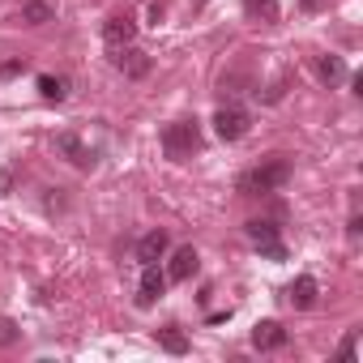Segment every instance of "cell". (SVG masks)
Returning a JSON list of instances; mask_svg holds the SVG:
<instances>
[{
  "mask_svg": "<svg viewBox=\"0 0 363 363\" xmlns=\"http://www.w3.org/2000/svg\"><path fill=\"white\" fill-rule=\"evenodd\" d=\"M162 150H167L175 162L193 158V154L201 150V128H197V120H175V124H167V128H162Z\"/></svg>",
  "mask_w": 363,
  "mask_h": 363,
  "instance_id": "2",
  "label": "cell"
},
{
  "mask_svg": "<svg viewBox=\"0 0 363 363\" xmlns=\"http://www.w3.org/2000/svg\"><path fill=\"white\" fill-rule=\"evenodd\" d=\"M316 73H320V82L337 86L346 77V65H342V56H316Z\"/></svg>",
  "mask_w": 363,
  "mask_h": 363,
  "instance_id": "13",
  "label": "cell"
},
{
  "mask_svg": "<svg viewBox=\"0 0 363 363\" xmlns=\"http://www.w3.org/2000/svg\"><path fill=\"white\" fill-rule=\"evenodd\" d=\"M193 274H197V248H175L167 265V282H189Z\"/></svg>",
  "mask_w": 363,
  "mask_h": 363,
  "instance_id": "9",
  "label": "cell"
},
{
  "mask_svg": "<svg viewBox=\"0 0 363 363\" xmlns=\"http://www.w3.org/2000/svg\"><path fill=\"white\" fill-rule=\"evenodd\" d=\"M167 231H150V235H141V244H137V261L141 265H158L162 257H167Z\"/></svg>",
  "mask_w": 363,
  "mask_h": 363,
  "instance_id": "10",
  "label": "cell"
},
{
  "mask_svg": "<svg viewBox=\"0 0 363 363\" xmlns=\"http://www.w3.org/2000/svg\"><path fill=\"white\" fill-rule=\"evenodd\" d=\"M325 5V0H303V9H320Z\"/></svg>",
  "mask_w": 363,
  "mask_h": 363,
  "instance_id": "21",
  "label": "cell"
},
{
  "mask_svg": "<svg viewBox=\"0 0 363 363\" xmlns=\"http://www.w3.org/2000/svg\"><path fill=\"white\" fill-rule=\"evenodd\" d=\"M316 291H320V286H316V278H312V274H299V278L286 286V299H291V308H299V312H303V308H312V303H316Z\"/></svg>",
  "mask_w": 363,
  "mask_h": 363,
  "instance_id": "11",
  "label": "cell"
},
{
  "mask_svg": "<svg viewBox=\"0 0 363 363\" xmlns=\"http://www.w3.org/2000/svg\"><path fill=\"white\" fill-rule=\"evenodd\" d=\"M116 52H120V56H116V69H120L124 77H145V73H150V56H145L141 48L128 43V48H116Z\"/></svg>",
  "mask_w": 363,
  "mask_h": 363,
  "instance_id": "8",
  "label": "cell"
},
{
  "mask_svg": "<svg viewBox=\"0 0 363 363\" xmlns=\"http://www.w3.org/2000/svg\"><path fill=\"white\" fill-rule=\"evenodd\" d=\"M248 124H252V120H248L244 107H218V111H214V133H218L223 141H240V137L248 133Z\"/></svg>",
  "mask_w": 363,
  "mask_h": 363,
  "instance_id": "3",
  "label": "cell"
},
{
  "mask_svg": "<svg viewBox=\"0 0 363 363\" xmlns=\"http://www.w3.org/2000/svg\"><path fill=\"white\" fill-rule=\"evenodd\" d=\"M22 18H26V26H48L52 22V5H43V0H26Z\"/></svg>",
  "mask_w": 363,
  "mask_h": 363,
  "instance_id": "15",
  "label": "cell"
},
{
  "mask_svg": "<svg viewBox=\"0 0 363 363\" xmlns=\"http://www.w3.org/2000/svg\"><path fill=\"white\" fill-rule=\"evenodd\" d=\"M158 346H162L167 354H184V350H189V337L179 333V329H158Z\"/></svg>",
  "mask_w": 363,
  "mask_h": 363,
  "instance_id": "16",
  "label": "cell"
},
{
  "mask_svg": "<svg viewBox=\"0 0 363 363\" xmlns=\"http://www.w3.org/2000/svg\"><path fill=\"white\" fill-rule=\"evenodd\" d=\"M354 342H359V337H354V333H350V337H346V342H342V346H337V359H354Z\"/></svg>",
  "mask_w": 363,
  "mask_h": 363,
  "instance_id": "19",
  "label": "cell"
},
{
  "mask_svg": "<svg viewBox=\"0 0 363 363\" xmlns=\"http://www.w3.org/2000/svg\"><path fill=\"white\" fill-rule=\"evenodd\" d=\"M286 179H291V162H286V158H269V162H261V167L244 171L235 189H240L244 197H261V193H274V189H282Z\"/></svg>",
  "mask_w": 363,
  "mask_h": 363,
  "instance_id": "1",
  "label": "cell"
},
{
  "mask_svg": "<svg viewBox=\"0 0 363 363\" xmlns=\"http://www.w3.org/2000/svg\"><path fill=\"white\" fill-rule=\"evenodd\" d=\"M248 240H252L269 261H286V248H282V240H278V227H274V223H261V218H257V223H248Z\"/></svg>",
  "mask_w": 363,
  "mask_h": 363,
  "instance_id": "4",
  "label": "cell"
},
{
  "mask_svg": "<svg viewBox=\"0 0 363 363\" xmlns=\"http://www.w3.org/2000/svg\"><path fill=\"white\" fill-rule=\"evenodd\" d=\"M133 35H137V22H133L128 13H116V18H107V22H103V39H107L111 48H128V43H133Z\"/></svg>",
  "mask_w": 363,
  "mask_h": 363,
  "instance_id": "7",
  "label": "cell"
},
{
  "mask_svg": "<svg viewBox=\"0 0 363 363\" xmlns=\"http://www.w3.org/2000/svg\"><path fill=\"white\" fill-rule=\"evenodd\" d=\"M22 69H26L22 60H9V65H0V82H9V77H18Z\"/></svg>",
  "mask_w": 363,
  "mask_h": 363,
  "instance_id": "18",
  "label": "cell"
},
{
  "mask_svg": "<svg viewBox=\"0 0 363 363\" xmlns=\"http://www.w3.org/2000/svg\"><path fill=\"white\" fill-rule=\"evenodd\" d=\"M252 346H257V350H278V346H286V329H282L278 320H261V325L252 329Z\"/></svg>",
  "mask_w": 363,
  "mask_h": 363,
  "instance_id": "12",
  "label": "cell"
},
{
  "mask_svg": "<svg viewBox=\"0 0 363 363\" xmlns=\"http://www.w3.org/2000/svg\"><path fill=\"white\" fill-rule=\"evenodd\" d=\"M167 291V274H158V265H141V282H137V308H154Z\"/></svg>",
  "mask_w": 363,
  "mask_h": 363,
  "instance_id": "5",
  "label": "cell"
},
{
  "mask_svg": "<svg viewBox=\"0 0 363 363\" xmlns=\"http://www.w3.org/2000/svg\"><path fill=\"white\" fill-rule=\"evenodd\" d=\"M9 189H13V175L0 167V197H9Z\"/></svg>",
  "mask_w": 363,
  "mask_h": 363,
  "instance_id": "20",
  "label": "cell"
},
{
  "mask_svg": "<svg viewBox=\"0 0 363 363\" xmlns=\"http://www.w3.org/2000/svg\"><path fill=\"white\" fill-rule=\"evenodd\" d=\"M39 94H43L48 103H60V99L69 94V82H65V77H52V73H43V77H39Z\"/></svg>",
  "mask_w": 363,
  "mask_h": 363,
  "instance_id": "14",
  "label": "cell"
},
{
  "mask_svg": "<svg viewBox=\"0 0 363 363\" xmlns=\"http://www.w3.org/2000/svg\"><path fill=\"white\" fill-rule=\"evenodd\" d=\"M248 18H261V22H274L278 18V0H244Z\"/></svg>",
  "mask_w": 363,
  "mask_h": 363,
  "instance_id": "17",
  "label": "cell"
},
{
  "mask_svg": "<svg viewBox=\"0 0 363 363\" xmlns=\"http://www.w3.org/2000/svg\"><path fill=\"white\" fill-rule=\"evenodd\" d=\"M56 145H60V154H69V162H73L77 171H90V167L99 162V158H94V150H90L77 133H60V141H56Z\"/></svg>",
  "mask_w": 363,
  "mask_h": 363,
  "instance_id": "6",
  "label": "cell"
}]
</instances>
